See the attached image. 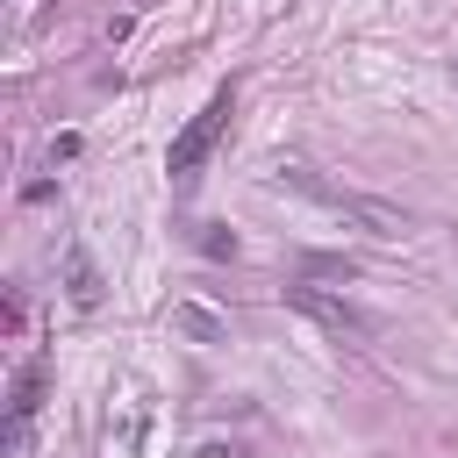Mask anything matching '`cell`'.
I'll return each mask as SVG.
<instances>
[{"mask_svg": "<svg viewBox=\"0 0 458 458\" xmlns=\"http://www.w3.org/2000/svg\"><path fill=\"white\" fill-rule=\"evenodd\" d=\"M286 308H293V315H308V322H322V329H336V336H365V329H372L358 301L322 293V286H308V279H293V286H286Z\"/></svg>", "mask_w": 458, "mask_h": 458, "instance_id": "3957f363", "label": "cell"}, {"mask_svg": "<svg viewBox=\"0 0 458 458\" xmlns=\"http://www.w3.org/2000/svg\"><path fill=\"white\" fill-rule=\"evenodd\" d=\"M229 114H236V93H229V86H215V93H208V107H200V114H193V122L172 136V150H165V172H172V179H193V172L208 165V150L222 143Z\"/></svg>", "mask_w": 458, "mask_h": 458, "instance_id": "7a4b0ae2", "label": "cell"}, {"mask_svg": "<svg viewBox=\"0 0 458 458\" xmlns=\"http://www.w3.org/2000/svg\"><path fill=\"white\" fill-rule=\"evenodd\" d=\"M200 250H208V258H236V236H229V229H200Z\"/></svg>", "mask_w": 458, "mask_h": 458, "instance_id": "8992f818", "label": "cell"}, {"mask_svg": "<svg viewBox=\"0 0 458 458\" xmlns=\"http://www.w3.org/2000/svg\"><path fill=\"white\" fill-rule=\"evenodd\" d=\"M100 293H107V286H100V265L86 258V243H72V250H64V301H72L79 315H93Z\"/></svg>", "mask_w": 458, "mask_h": 458, "instance_id": "5b68a950", "label": "cell"}, {"mask_svg": "<svg viewBox=\"0 0 458 458\" xmlns=\"http://www.w3.org/2000/svg\"><path fill=\"white\" fill-rule=\"evenodd\" d=\"M172 322H179V329H193V336H215V315H208V308H179Z\"/></svg>", "mask_w": 458, "mask_h": 458, "instance_id": "52a82bcc", "label": "cell"}, {"mask_svg": "<svg viewBox=\"0 0 458 458\" xmlns=\"http://www.w3.org/2000/svg\"><path fill=\"white\" fill-rule=\"evenodd\" d=\"M272 186H279V193H301V200H315V208H329V215H344V222H358L365 236H401V229H408L401 208H386V200H372V193H351V186H329V179L308 172V165H279Z\"/></svg>", "mask_w": 458, "mask_h": 458, "instance_id": "6da1fadb", "label": "cell"}, {"mask_svg": "<svg viewBox=\"0 0 458 458\" xmlns=\"http://www.w3.org/2000/svg\"><path fill=\"white\" fill-rule=\"evenodd\" d=\"M43 386H50V365L29 358V365L14 372V394H7V444L29 437V422H36V408H43Z\"/></svg>", "mask_w": 458, "mask_h": 458, "instance_id": "277c9868", "label": "cell"}]
</instances>
